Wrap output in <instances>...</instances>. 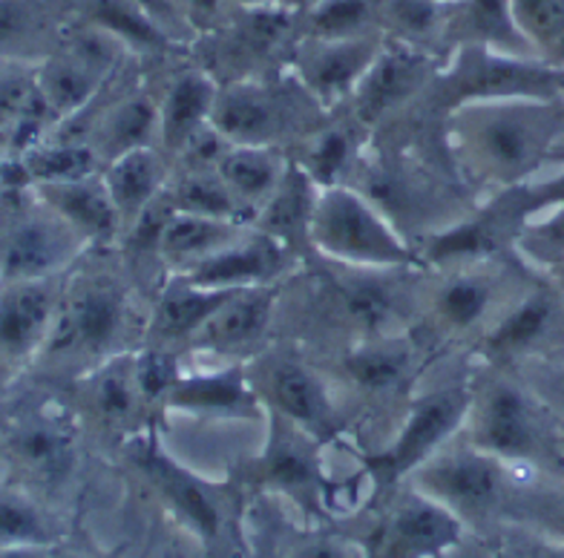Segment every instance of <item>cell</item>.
<instances>
[{
	"mask_svg": "<svg viewBox=\"0 0 564 558\" xmlns=\"http://www.w3.org/2000/svg\"><path fill=\"white\" fill-rule=\"evenodd\" d=\"M357 142H351L349 130L343 127H323L314 130L305 139V153L300 158L303 167L317 187H332V185H346L351 173L357 171L360 156H357Z\"/></svg>",
	"mask_w": 564,
	"mask_h": 558,
	"instance_id": "cell-35",
	"label": "cell"
},
{
	"mask_svg": "<svg viewBox=\"0 0 564 558\" xmlns=\"http://www.w3.org/2000/svg\"><path fill=\"white\" fill-rule=\"evenodd\" d=\"M446 144L453 162L476 185H524L553 156L564 135V101L501 98L446 112Z\"/></svg>",
	"mask_w": 564,
	"mask_h": 558,
	"instance_id": "cell-1",
	"label": "cell"
},
{
	"mask_svg": "<svg viewBox=\"0 0 564 558\" xmlns=\"http://www.w3.org/2000/svg\"><path fill=\"white\" fill-rule=\"evenodd\" d=\"M539 558H564V547H547L539 552Z\"/></svg>",
	"mask_w": 564,
	"mask_h": 558,
	"instance_id": "cell-53",
	"label": "cell"
},
{
	"mask_svg": "<svg viewBox=\"0 0 564 558\" xmlns=\"http://www.w3.org/2000/svg\"><path fill=\"white\" fill-rule=\"evenodd\" d=\"M282 271H285V245L276 242L274 237L257 231L223 248L208 260L173 271L171 276L199 285V288L242 291L257 288V285H276Z\"/></svg>",
	"mask_w": 564,
	"mask_h": 558,
	"instance_id": "cell-14",
	"label": "cell"
},
{
	"mask_svg": "<svg viewBox=\"0 0 564 558\" xmlns=\"http://www.w3.org/2000/svg\"><path fill=\"white\" fill-rule=\"evenodd\" d=\"M93 397H96V412L105 415L110 424H121L124 417L135 415L139 409L141 389L135 383L133 363L121 369H107V372L98 374L96 389H93Z\"/></svg>",
	"mask_w": 564,
	"mask_h": 558,
	"instance_id": "cell-41",
	"label": "cell"
},
{
	"mask_svg": "<svg viewBox=\"0 0 564 558\" xmlns=\"http://www.w3.org/2000/svg\"><path fill=\"white\" fill-rule=\"evenodd\" d=\"M135 3H139V7L167 32V35L176 37L178 44L185 41V35L194 32V26L187 23L185 12H182V7H178L176 0H135Z\"/></svg>",
	"mask_w": 564,
	"mask_h": 558,
	"instance_id": "cell-45",
	"label": "cell"
},
{
	"mask_svg": "<svg viewBox=\"0 0 564 558\" xmlns=\"http://www.w3.org/2000/svg\"><path fill=\"white\" fill-rule=\"evenodd\" d=\"M308 245L349 269H409L417 256L409 239L355 185L319 187Z\"/></svg>",
	"mask_w": 564,
	"mask_h": 558,
	"instance_id": "cell-2",
	"label": "cell"
},
{
	"mask_svg": "<svg viewBox=\"0 0 564 558\" xmlns=\"http://www.w3.org/2000/svg\"><path fill=\"white\" fill-rule=\"evenodd\" d=\"M32 187L87 245L89 242H112L124 231V219H121L101 173L87 176V179Z\"/></svg>",
	"mask_w": 564,
	"mask_h": 558,
	"instance_id": "cell-18",
	"label": "cell"
},
{
	"mask_svg": "<svg viewBox=\"0 0 564 558\" xmlns=\"http://www.w3.org/2000/svg\"><path fill=\"white\" fill-rule=\"evenodd\" d=\"M276 294H280V285H257V288L237 291L191 340V351L230 354V351H242L262 340L271 326V317H274Z\"/></svg>",
	"mask_w": 564,
	"mask_h": 558,
	"instance_id": "cell-17",
	"label": "cell"
},
{
	"mask_svg": "<svg viewBox=\"0 0 564 558\" xmlns=\"http://www.w3.org/2000/svg\"><path fill=\"white\" fill-rule=\"evenodd\" d=\"M53 280L7 283L0 288V358L26 360L44 351L58 317Z\"/></svg>",
	"mask_w": 564,
	"mask_h": 558,
	"instance_id": "cell-15",
	"label": "cell"
},
{
	"mask_svg": "<svg viewBox=\"0 0 564 558\" xmlns=\"http://www.w3.org/2000/svg\"><path fill=\"white\" fill-rule=\"evenodd\" d=\"M343 374L366 395H387L412 374V349L401 337H369L346 351Z\"/></svg>",
	"mask_w": 564,
	"mask_h": 558,
	"instance_id": "cell-26",
	"label": "cell"
},
{
	"mask_svg": "<svg viewBox=\"0 0 564 558\" xmlns=\"http://www.w3.org/2000/svg\"><path fill=\"white\" fill-rule=\"evenodd\" d=\"M444 67V55L406 44L398 37H383L378 58L357 84L351 96V119L357 127H378L394 110L412 105L417 96L430 92Z\"/></svg>",
	"mask_w": 564,
	"mask_h": 558,
	"instance_id": "cell-7",
	"label": "cell"
},
{
	"mask_svg": "<svg viewBox=\"0 0 564 558\" xmlns=\"http://www.w3.org/2000/svg\"><path fill=\"white\" fill-rule=\"evenodd\" d=\"M268 395L271 403L294 424L305 426L308 433H319L332 424V397L326 383L294 360H280L268 369Z\"/></svg>",
	"mask_w": 564,
	"mask_h": 558,
	"instance_id": "cell-24",
	"label": "cell"
},
{
	"mask_svg": "<svg viewBox=\"0 0 564 558\" xmlns=\"http://www.w3.org/2000/svg\"><path fill=\"white\" fill-rule=\"evenodd\" d=\"M248 233H251L248 222L196 217V214H182V210L173 208L171 219L164 222L162 239H159V256L173 274V271L187 269L194 262L208 260L223 248L246 239Z\"/></svg>",
	"mask_w": 564,
	"mask_h": 558,
	"instance_id": "cell-21",
	"label": "cell"
},
{
	"mask_svg": "<svg viewBox=\"0 0 564 558\" xmlns=\"http://www.w3.org/2000/svg\"><path fill=\"white\" fill-rule=\"evenodd\" d=\"M44 541V524L26 504L0 501V544H37Z\"/></svg>",
	"mask_w": 564,
	"mask_h": 558,
	"instance_id": "cell-43",
	"label": "cell"
},
{
	"mask_svg": "<svg viewBox=\"0 0 564 558\" xmlns=\"http://www.w3.org/2000/svg\"><path fill=\"white\" fill-rule=\"evenodd\" d=\"M300 558H346L337 547H328V544H319V547H312V550H305Z\"/></svg>",
	"mask_w": 564,
	"mask_h": 558,
	"instance_id": "cell-49",
	"label": "cell"
},
{
	"mask_svg": "<svg viewBox=\"0 0 564 558\" xmlns=\"http://www.w3.org/2000/svg\"><path fill=\"white\" fill-rule=\"evenodd\" d=\"M162 144V112L150 96H127L107 107L96 127V153L101 162L124 156L130 150Z\"/></svg>",
	"mask_w": 564,
	"mask_h": 558,
	"instance_id": "cell-23",
	"label": "cell"
},
{
	"mask_svg": "<svg viewBox=\"0 0 564 558\" xmlns=\"http://www.w3.org/2000/svg\"><path fill=\"white\" fill-rule=\"evenodd\" d=\"M458 518L446 506L412 501L389 522L387 550L392 558H417L444 550L458 538Z\"/></svg>",
	"mask_w": 564,
	"mask_h": 558,
	"instance_id": "cell-27",
	"label": "cell"
},
{
	"mask_svg": "<svg viewBox=\"0 0 564 558\" xmlns=\"http://www.w3.org/2000/svg\"><path fill=\"white\" fill-rule=\"evenodd\" d=\"M421 469L423 484L430 486L444 504L467 510V513H484L501 495V461L481 449L444 455L438 461H426Z\"/></svg>",
	"mask_w": 564,
	"mask_h": 558,
	"instance_id": "cell-16",
	"label": "cell"
},
{
	"mask_svg": "<svg viewBox=\"0 0 564 558\" xmlns=\"http://www.w3.org/2000/svg\"><path fill=\"white\" fill-rule=\"evenodd\" d=\"M0 558H44V556L32 550L30 544H21V547H12V550H7Z\"/></svg>",
	"mask_w": 564,
	"mask_h": 558,
	"instance_id": "cell-50",
	"label": "cell"
},
{
	"mask_svg": "<svg viewBox=\"0 0 564 558\" xmlns=\"http://www.w3.org/2000/svg\"><path fill=\"white\" fill-rule=\"evenodd\" d=\"M15 452L26 467L37 469V472H46V475H55V472L67 467L69 440L55 426H26L15 438Z\"/></svg>",
	"mask_w": 564,
	"mask_h": 558,
	"instance_id": "cell-40",
	"label": "cell"
},
{
	"mask_svg": "<svg viewBox=\"0 0 564 558\" xmlns=\"http://www.w3.org/2000/svg\"><path fill=\"white\" fill-rule=\"evenodd\" d=\"M87 21L110 32L130 53H167L178 44L135 0H89Z\"/></svg>",
	"mask_w": 564,
	"mask_h": 558,
	"instance_id": "cell-31",
	"label": "cell"
},
{
	"mask_svg": "<svg viewBox=\"0 0 564 558\" xmlns=\"http://www.w3.org/2000/svg\"><path fill=\"white\" fill-rule=\"evenodd\" d=\"M297 92L276 87L262 78H237L223 84L216 96L210 124L230 144H257V147H280L294 119H297Z\"/></svg>",
	"mask_w": 564,
	"mask_h": 558,
	"instance_id": "cell-9",
	"label": "cell"
},
{
	"mask_svg": "<svg viewBox=\"0 0 564 558\" xmlns=\"http://www.w3.org/2000/svg\"><path fill=\"white\" fill-rule=\"evenodd\" d=\"M467 424L473 447L498 461L533 463L558 455V417L519 378H496L476 389Z\"/></svg>",
	"mask_w": 564,
	"mask_h": 558,
	"instance_id": "cell-4",
	"label": "cell"
},
{
	"mask_svg": "<svg viewBox=\"0 0 564 558\" xmlns=\"http://www.w3.org/2000/svg\"><path fill=\"white\" fill-rule=\"evenodd\" d=\"M32 32V7L26 0H0V53L15 50Z\"/></svg>",
	"mask_w": 564,
	"mask_h": 558,
	"instance_id": "cell-44",
	"label": "cell"
},
{
	"mask_svg": "<svg viewBox=\"0 0 564 558\" xmlns=\"http://www.w3.org/2000/svg\"><path fill=\"white\" fill-rule=\"evenodd\" d=\"M237 291H216V288H199L185 280L171 276V285L164 288L159 297L156 311L150 317L148 337L150 342H156L159 349L176 346V342L194 340L202 331V326L214 317L219 308L234 297Z\"/></svg>",
	"mask_w": 564,
	"mask_h": 558,
	"instance_id": "cell-19",
	"label": "cell"
},
{
	"mask_svg": "<svg viewBox=\"0 0 564 558\" xmlns=\"http://www.w3.org/2000/svg\"><path fill=\"white\" fill-rule=\"evenodd\" d=\"M473 397H476V389L464 383H449V386H438L415 397L398 440L375 461L380 472H387V478H401L435 458L446 440L467 424Z\"/></svg>",
	"mask_w": 564,
	"mask_h": 558,
	"instance_id": "cell-10",
	"label": "cell"
},
{
	"mask_svg": "<svg viewBox=\"0 0 564 558\" xmlns=\"http://www.w3.org/2000/svg\"><path fill=\"white\" fill-rule=\"evenodd\" d=\"M317 190V182L300 164L291 162L285 179L276 187V194L257 214L260 231L274 237L285 248L294 245V239H303L308 245V225H312Z\"/></svg>",
	"mask_w": 564,
	"mask_h": 558,
	"instance_id": "cell-28",
	"label": "cell"
},
{
	"mask_svg": "<svg viewBox=\"0 0 564 558\" xmlns=\"http://www.w3.org/2000/svg\"><path fill=\"white\" fill-rule=\"evenodd\" d=\"M84 245L35 187H0V285L53 280Z\"/></svg>",
	"mask_w": 564,
	"mask_h": 558,
	"instance_id": "cell-3",
	"label": "cell"
},
{
	"mask_svg": "<svg viewBox=\"0 0 564 558\" xmlns=\"http://www.w3.org/2000/svg\"><path fill=\"white\" fill-rule=\"evenodd\" d=\"M558 461L564 463V424L558 420Z\"/></svg>",
	"mask_w": 564,
	"mask_h": 558,
	"instance_id": "cell-54",
	"label": "cell"
},
{
	"mask_svg": "<svg viewBox=\"0 0 564 558\" xmlns=\"http://www.w3.org/2000/svg\"><path fill=\"white\" fill-rule=\"evenodd\" d=\"M516 378L564 424V360L533 358L516 363Z\"/></svg>",
	"mask_w": 564,
	"mask_h": 558,
	"instance_id": "cell-42",
	"label": "cell"
},
{
	"mask_svg": "<svg viewBox=\"0 0 564 558\" xmlns=\"http://www.w3.org/2000/svg\"><path fill=\"white\" fill-rule=\"evenodd\" d=\"M550 158H562V162H564V135L558 139L556 147H553V156H550Z\"/></svg>",
	"mask_w": 564,
	"mask_h": 558,
	"instance_id": "cell-55",
	"label": "cell"
},
{
	"mask_svg": "<svg viewBox=\"0 0 564 558\" xmlns=\"http://www.w3.org/2000/svg\"><path fill=\"white\" fill-rule=\"evenodd\" d=\"M441 18L444 3L438 0H380V32L406 44L441 53Z\"/></svg>",
	"mask_w": 564,
	"mask_h": 558,
	"instance_id": "cell-36",
	"label": "cell"
},
{
	"mask_svg": "<svg viewBox=\"0 0 564 558\" xmlns=\"http://www.w3.org/2000/svg\"><path fill=\"white\" fill-rule=\"evenodd\" d=\"M101 156L87 142H44L18 158V176L9 185H53L96 176Z\"/></svg>",
	"mask_w": 564,
	"mask_h": 558,
	"instance_id": "cell-29",
	"label": "cell"
},
{
	"mask_svg": "<svg viewBox=\"0 0 564 558\" xmlns=\"http://www.w3.org/2000/svg\"><path fill=\"white\" fill-rule=\"evenodd\" d=\"M167 199L176 210L196 214V217L246 222V214H251L225 185L219 171H185L167 187Z\"/></svg>",
	"mask_w": 564,
	"mask_h": 558,
	"instance_id": "cell-32",
	"label": "cell"
},
{
	"mask_svg": "<svg viewBox=\"0 0 564 558\" xmlns=\"http://www.w3.org/2000/svg\"><path fill=\"white\" fill-rule=\"evenodd\" d=\"M130 326L127 294L110 280L82 283L73 294L61 299L53 335L44 351L55 358L98 360L107 351L119 349Z\"/></svg>",
	"mask_w": 564,
	"mask_h": 558,
	"instance_id": "cell-6",
	"label": "cell"
},
{
	"mask_svg": "<svg viewBox=\"0 0 564 558\" xmlns=\"http://www.w3.org/2000/svg\"><path fill=\"white\" fill-rule=\"evenodd\" d=\"M223 84L208 69H185L171 81L164 98L159 101L162 112V147L173 156L185 147L202 127L210 124L216 96Z\"/></svg>",
	"mask_w": 564,
	"mask_h": 558,
	"instance_id": "cell-20",
	"label": "cell"
},
{
	"mask_svg": "<svg viewBox=\"0 0 564 558\" xmlns=\"http://www.w3.org/2000/svg\"><path fill=\"white\" fill-rule=\"evenodd\" d=\"M516 248L528 256V262L542 265L544 271L564 265V196L550 199L535 210L524 225Z\"/></svg>",
	"mask_w": 564,
	"mask_h": 558,
	"instance_id": "cell-38",
	"label": "cell"
},
{
	"mask_svg": "<svg viewBox=\"0 0 564 558\" xmlns=\"http://www.w3.org/2000/svg\"><path fill=\"white\" fill-rule=\"evenodd\" d=\"M105 78V73H98L96 67H89L82 58H75L73 53L64 50L58 58L46 61L35 81L37 92L44 96L50 110L58 119H67V116H75L78 110H84L98 96Z\"/></svg>",
	"mask_w": 564,
	"mask_h": 558,
	"instance_id": "cell-30",
	"label": "cell"
},
{
	"mask_svg": "<svg viewBox=\"0 0 564 558\" xmlns=\"http://www.w3.org/2000/svg\"><path fill=\"white\" fill-rule=\"evenodd\" d=\"M182 12H185L187 23L196 30H216L225 15V7H230V0H176Z\"/></svg>",
	"mask_w": 564,
	"mask_h": 558,
	"instance_id": "cell-46",
	"label": "cell"
},
{
	"mask_svg": "<svg viewBox=\"0 0 564 558\" xmlns=\"http://www.w3.org/2000/svg\"><path fill=\"white\" fill-rule=\"evenodd\" d=\"M167 401L185 409H205V412H246L253 403L248 392L242 372L228 369V372H208L194 374V378H182L178 372L176 383L167 392Z\"/></svg>",
	"mask_w": 564,
	"mask_h": 558,
	"instance_id": "cell-33",
	"label": "cell"
},
{
	"mask_svg": "<svg viewBox=\"0 0 564 558\" xmlns=\"http://www.w3.org/2000/svg\"><path fill=\"white\" fill-rule=\"evenodd\" d=\"M564 294L556 285L524 291L501 311L481 337V354L490 363L516 365L539 358V351L562 335Z\"/></svg>",
	"mask_w": 564,
	"mask_h": 558,
	"instance_id": "cell-12",
	"label": "cell"
},
{
	"mask_svg": "<svg viewBox=\"0 0 564 558\" xmlns=\"http://www.w3.org/2000/svg\"><path fill=\"white\" fill-rule=\"evenodd\" d=\"M430 96L438 98L446 112L501 98L564 101V73L547 67L544 61L464 46L446 55Z\"/></svg>",
	"mask_w": 564,
	"mask_h": 558,
	"instance_id": "cell-5",
	"label": "cell"
},
{
	"mask_svg": "<svg viewBox=\"0 0 564 558\" xmlns=\"http://www.w3.org/2000/svg\"><path fill=\"white\" fill-rule=\"evenodd\" d=\"M553 513H556V515H553V524H556V533L564 538V501L556 506V510H553Z\"/></svg>",
	"mask_w": 564,
	"mask_h": 558,
	"instance_id": "cell-52",
	"label": "cell"
},
{
	"mask_svg": "<svg viewBox=\"0 0 564 558\" xmlns=\"http://www.w3.org/2000/svg\"><path fill=\"white\" fill-rule=\"evenodd\" d=\"M148 467L153 472L162 490L167 492L173 499V504L182 510V513L196 524V527L205 533V536H214L216 529H219V513H216V506L210 504V499L205 495L199 484H196L194 478L185 475L182 469L173 467L171 461H164V458H148Z\"/></svg>",
	"mask_w": 564,
	"mask_h": 558,
	"instance_id": "cell-39",
	"label": "cell"
},
{
	"mask_svg": "<svg viewBox=\"0 0 564 558\" xmlns=\"http://www.w3.org/2000/svg\"><path fill=\"white\" fill-rule=\"evenodd\" d=\"M438 3H446V0H438Z\"/></svg>",
	"mask_w": 564,
	"mask_h": 558,
	"instance_id": "cell-56",
	"label": "cell"
},
{
	"mask_svg": "<svg viewBox=\"0 0 564 558\" xmlns=\"http://www.w3.org/2000/svg\"><path fill=\"white\" fill-rule=\"evenodd\" d=\"M516 299V297H512ZM512 299L505 297V276L492 260L446 265L444 276L426 294V317L441 337L458 340L487 335Z\"/></svg>",
	"mask_w": 564,
	"mask_h": 558,
	"instance_id": "cell-8",
	"label": "cell"
},
{
	"mask_svg": "<svg viewBox=\"0 0 564 558\" xmlns=\"http://www.w3.org/2000/svg\"><path fill=\"white\" fill-rule=\"evenodd\" d=\"M289 164L291 162L282 156L280 147L237 144V147H230V153L216 171L251 214H260L262 205L276 194V187L285 179Z\"/></svg>",
	"mask_w": 564,
	"mask_h": 558,
	"instance_id": "cell-25",
	"label": "cell"
},
{
	"mask_svg": "<svg viewBox=\"0 0 564 558\" xmlns=\"http://www.w3.org/2000/svg\"><path fill=\"white\" fill-rule=\"evenodd\" d=\"M562 73H564V69H562Z\"/></svg>",
	"mask_w": 564,
	"mask_h": 558,
	"instance_id": "cell-57",
	"label": "cell"
},
{
	"mask_svg": "<svg viewBox=\"0 0 564 558\" xmlns=\"http://www.w3.org/2000/svg\"><path fill=\"white\" fill-rule=\"evenodd\" d=\"M234 9H297V0H230Z\"/></svg>",
	"mask_w": 564,
	"mask_h": 558,
	"instance_id": "cell-48",
	"label": "cell"
},
{
	"mask_svg": "<svg viewBox=\"0 0 564 558\" xmlns=\"http://www.w3.org/2000/svg\"><path fill=\"white\" fill-rule=\"evenodd\" d=\"M101 179H105L121 219H124L127 231L167 190L164 153L159 147L130 150L124 156L107 162Z\"/></svg>",
	"mask_w": 564,
	"mask_h": 558,
	"instance_id": "cell-22",
	"label": "cell"
},
{
	"mask_svg": "<svg viewBox=\"0 0 564 558\" xmlns=\"http://www.w3.org/2000/svg\"><path fill=\"white\" fill-rule=\"evenodd\" d=\"M271 475L280 481V484H303L305 478H308V467L300 455L294 452H276L274 461H271Z\"/></svg>",
	"mask_w": 564,
	"mask_h": 558,
	"instance_id": "cell-47",
	"label": "cell"
},
{
	"mask_svg": "<svg viewBox=\"0 0 564 558\" xmlns=\"http://www.w3.org/2000/svg\"><path fill=\"white\" fill-rule=\"evenodd\" d=\"M547 276H550V280H553V285H556V288L564 294V265H556V269H550Z\"/></svg>",
	"mask_w": 564,
	"mask_h": 558,
	"instance_id": "cell-51",
	"label": "cell"
},
{
	"mask_svg": "<svg viewBox=\"0 0 564 558\" xmlns=\"http://www.w3.org/2000/svg\"><path fill=\"white\" fill-rule=\"evenodd\" d=\"M464 46L535 58L528 35L519 26L512 0H446L441 18V53L446 58Z\"/></svg>",
	"mask_w": 564,
	"mask_h": 558,
	"instance_id": "cell-13",
	"label": "cell"
},
{
	"mask_svg": "<svg viewBox=\"0 0 564 558\" xmlns=\"http://www.w3.org/2000/svg\"><path fill=\"white\" fill-rule=\"evenodd\" d=\"M512 9L535 58L564 69V0H512Z\"/></svg>",
	"mask_w": 564,
	"mask_h": 558,
	"instance_id": "cell-37",
	"label": "cell"
},
{
	"mask_svg": "<svg viewBox=\"0 0 564 558\" xmlns=\"http://www.w3.org/2000/svg\"><path fill=\"white\" fill-rule=\"evenodd\" d=\"M387 35L364 37H328L303 35L294 44V78L323 110L349 105L357 84L369 73L371 61L378 58Z\"/></svg>",
	"mask_w": 564,
	"mask_h": 558,
	"instance_id": "cell-11",
	"label": "cell"
},
{
	"mask_svg": "<svg viewBox=\"0 0 564 558\" xmlns=\"http://www.w3.org/2000/svg\"><path fill=\"white\" fill-rule=\"evenodd\" d=\"M305 35L328 37H364L380 32V0H312L305 12Z\"/></svg>",
	"mask_w": 564,
	"mask_h": 558,
	"instance_id": "cell-34",
	"label": "cell"
}]
</instances>
